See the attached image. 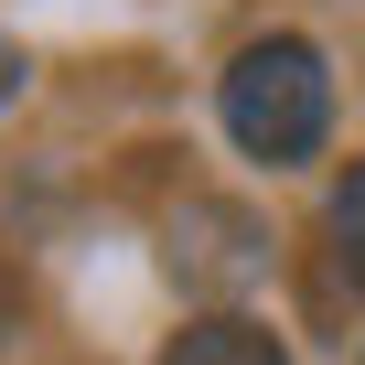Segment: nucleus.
<instances>
[{
  "label": "nucleus",
  "instance_id": "nucleus-1",
  "mask_svg": "<svg viewBox=\"0 0 365 365\" xmlns=\"http://www.w3.org/2000/svg\"><path fill=\"white\" fill-rule=\"evenodd\" d=\"M215 108H226V140H237L247 161L290 172V161H312V150L333 140V65H322V43L269 33V43H247V54L226 65Z\"/></svg>",
  "mask_w": 365,
  "mask_h": 365
},
{
  "label": "nucleus",
  "instance_id": "nucleus-2",
  "mask_svg": "<svg viewBox=\"0 0 365 365\" xmlns=\"http://www.w3.org/2000/svg\"><path fill=\"white\" fill-rule=\"evenodd\" d=\"M161 365H290V344L258 312H194V322L161 344Z\"/></svg>",
  "mask_w": 365,
  "mask_h": 365
},
{
  "label": "nucleus",
  "instance_id": "nucleus-3",
  "mask_svg": "<svg viewBox=\"0 0 365 365\" xmlns=\"http://www.w3.org/2000/svg\"><path fill=\"white\" fill-rule=\"evenodd\" d=\"M322 237H333L344 279L365 290V161H344V172H333V194H322Z\"/></svg>",
  "mask_w": 365,
  "mask_h": 365
},
{
  "label": "nucleus",
  "instance_id": "nucleus-4",
  "mask_svg": "<svg viewBox=\"0 0 365 365\" xmlns=\"http://www.w3.org/2000/svg\"><path fill=\"white\" fill-rule=\"evenodd\" d=\"M22 97V43H0V108Z\"/></svg>",
  "mask_w": 365,
  "mask_h": 365
},
{
  "label": "nucleus",
  "instance_id": "nucleus-5",
  "mask_svg": "<svg viewBox=\"0 0 365 365\" xmlns=\"http://www.w3.org/2000/svg\"><path fill=\"white\" fill-rule=\"evenodd\" d=\"M11 322H22V290H11V279H0V333H11Z\"/></svg>",
  "mask_w": 365,
  "mask_h": 365
}]
</instances>
